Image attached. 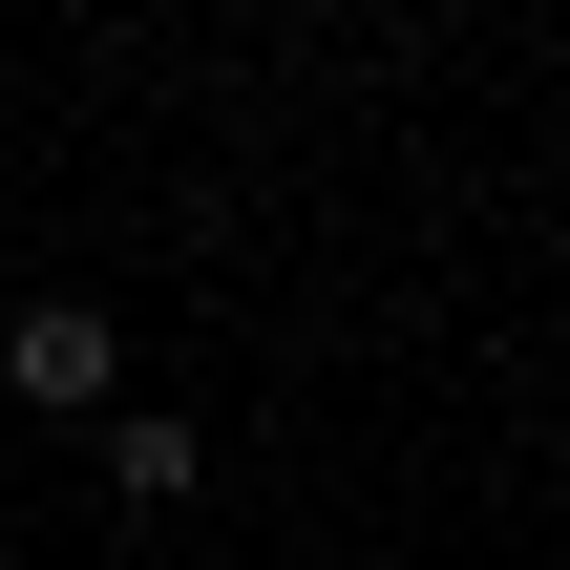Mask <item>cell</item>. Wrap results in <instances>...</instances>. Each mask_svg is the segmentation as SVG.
<instances>
[{
    "label": "cell",
    "instance_id": "6da1fadb",
    "mask_svg": "<svg viewBox=\"0 0 570 570\" xmlns=\"http://www.w3.org/2000/svg\"><path fill=\"white\" fill-rule=\"evenodd\" d=\"M106 360H127L106 296H21V317H0V381H21V402H106Z\"/></svg>",
    "mask_w": 570,
    "mask_h": 570
},
{
    "label": "cell",
    "instance_id": "7a4b0ae2",
    "mask_svg": "<svg viewBox=\"0 0 570 570\" xmlns=\"http://www.w3.org/2000/svg\"><path fill=\"white\" fill-rule=\"evenodd\" d=\"M106 487L127 508H190V423H106Z\"/></svg>",
    "mask_w": 570,
    "mask_h": 570
}]
</instances>
